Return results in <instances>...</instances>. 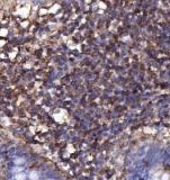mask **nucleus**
Listing matches in <instances>:
<instances>
[{"label": "nucleus", "mask_w": 170, "mask_h": 180, "mask_svg": "<svg viewBox=\"0 0 170 180\" xmlns=\"http://www.w3.org/2000/svg\"><path fill=\"white\" fill-rule=\"evenodd\" d=\"M28 12H30V9L23 8V9H21V10H19V15H21L23 18H26L27 16H28Z\"/></svg>", "instance_id": "nucleus-1"}, {"label": "nucleus", "mask_w": 170, "mask_h": 180, "mask_svg": "<svg viewBox=\"0 0 170 180\" xmlns=\"http://www.w3.org/2000/svg\"><path fill=\"white\" fill-rule=\"evenodd\" d=\"M7 35H8V30L7 28H1L0 30V36L1 37H6Z\"/></svg>", "instance_id": "nucleus-2"}, {"label": "nucleus", "mask_w": 170, "mask_h": 180, "mask_svg": "<svg viewBox=\"0 0 170 180\" xmlns=\"http://www.w3.org/2000/svg\"><path fill=\"white\" fill-rule=\"evenodd\" d=\"M60 9V6L56 3V5H54V6H52L51 7V9H50V12H52V14H54V12H56L58 10Z\"/></svg>", "instance_id": "nucleus-3"}, {"label": "nucleus", "mask_w": 170, "mask_h": 180, "mask_svg": "<svg viewBox=\"0 0 170 180\" xmlns=\"http://www.w3.org/2000/svg\"><path fill=\"white\" fill-rule=\"evenodd\" d=\"M47 12H49V10H46V9H44V8H42L41 10H40V14H41V15H44V14H46Z\"/></svg>", "instance_id": "nucleus-4"}, {"label": "nucleus", "mask_w": 170, "mask_h": 180, "mask_svg": "<svg viewBox=\"0 0 170 180\" xmlns=\"http://www.w3.org/2000/svg\"><path fill=\"white\" fill-rule=\"evenodd\" d=\"M5 44H6V41H3V39L2 41H0V46H3Z\"/></svg>", "instance_id": "nucleus-5"}, {"label": "nucleus", "mask_w": 170, "mask_h": 180, "mask_svg": "<svg viewBox=\"0 0 170 180\" xmlns=\"http://www.w3.org/2000/svg\"><path fill=\"white\" fill-rule=\"evenodd\" d=\"M27 25H28V23H23V24H21V26H24V27L27 26Z\"/></svg>", "instance_id": "nucleus-6"}]
</instances>
